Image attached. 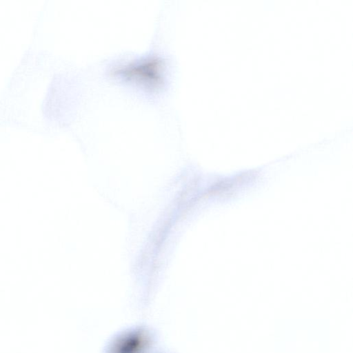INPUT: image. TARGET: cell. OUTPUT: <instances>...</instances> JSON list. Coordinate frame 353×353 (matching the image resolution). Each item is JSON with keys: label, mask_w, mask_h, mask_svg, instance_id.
<instances>
[{"label": "cell", "mask_w": 353, "mask_h": 353, "mask_svg": "<svg viewBox=\"0 0 353 353\" xmlns=\"http://www.w3.org/2000/svg\"><path fill=\"white\" fill-rule=\"evenodd\" d=\"M158 334L146 324L133 325L115 334L102 353H152L157 349Z\"/></svg>", "instance_id": "obj_1"}, {"label": "cell", "mask_w": 353, "mask_h": 353, "mask_svg": "<svg viewBox=\"0 0 353 353\" xmlns=\"http://www.w3.org/2000/svg\"><path fill=\"white\" fill-rule=\"evenodd\" d=\"M115 77L138 83L147 88H160L164 79L163 62L157 56L117 65L111 71Z\"/></svg>", "instance_id": "obj_2"}, {"label": "cell", "mask_w": 353, "mask_h": 353, "mask_svg": "<svg viewBox=\"0 0 353 353\" xmlns=\"http://www.w3.org/2000/svg\"><path fill=\"white\" fill-rule=\"evenodd\" d=\"M152 353H172V352L157 348Z\"/></svg>", "instance_id": "obj_3"}]
</instances>
